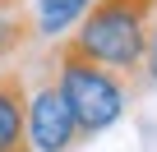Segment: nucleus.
Masks as SVG:
<instances>
[{"mask_svg": "<svg viewBox=\"0 0 157 152\" xmlns=\"http://www.w3.org/2000/svg\"><path fill=\"white\" fill-rule=\"evenodd\" d=\"M139 79H148V83L157 88V23H152L148 46H143V60H139Z\"/></svg>", "mask_w": 157, "mask_h": 152, "instance_id": "0eeeda50", "label": "nucleus"}, {"mask_svg": "<svg viewBox=\"0 0 157 152\" xmlns=\"http://www.w3.org/2000/svg\"><path fill=\"white\" fill-rule=\"evenodd\" d=\"M14 5H23V0H0V9H14Z\"/></svg>", "mask_w": 157, "mask_h": 152, "instance_id": "6e6552de", "label": "nucleus"}, {"mask_svg": "<svg viewBox=\"0 0 157 152\" xmlns=\"http://www.w3.org/2000/svg\"><path fill=\"white\" fill-rule=\"evenodd\" d=\"M23 134H28V152H69L78 147V124L69 115V102L60 97V83L56 74L42 79L33 92H28V120H23Z\"/></svg>", "mask_w": 157, "mask_h": 152, "instance_id": "7ed1b4c3", "label": "nucleus"}, {"mask_svg": "<svg viewBox=\"0 0 157 152\" xmlns=\"http://www.w3.org/2000/svg\"><path fill=\"white\" fill-rule=\"evenodd\" d=\"M28 37H37V28H33V19H28V9H23V5L0 9V60L14 55V51H23V46H28Z\"/></svg>", "mask_w": 157, "mask_h": 152, "instance_id": "423d86ee", "label": "nucleus"}, {"mask_svg": "<svg viewBox=\"0 0 157 152\" xmlns=\"http://www.w3.org/2000/svg\"><path fill=\"white\" fill-rule=\"evenodd\" d=\"M28 74L0 69V152H28Z\"/></svg>", "mask_w": 157, "mask_h": 152, "instance_id": "20e7f679", "label": "nucleus"}, {"mask_svg": "<svg viewBox=\"0 0 157 152\" xmlns=\"http://www.w3.org/2000/svg\"><path fill=\"white\" fill-rule=\"evenodd\" d=\"M88 5L93 0H37V19H33L37 37H60L65 28H74L88 14Z\"/></svg>", "mask_w": 157, "mask_h": 152, "instance_id": "39448f33", "label": "nucleus"}, {"mask_svg": "<svg viewBox=\"0 0 157 152\" xmlns=\"http://www.w3.org/2000/svg\"><path fill=\"white\" fill-rule=\"evenodd\" d=\"M152 23H157V0H93L69 42L111 74L139 79V60Z\"/></svg>", "mask_w": 157, "mask_h": 152, "instance_id": "f257e3e1", "label": "nucleus"}, {"mask_svg": "<svg viewBox=\"0 0 157 152\" xmlns=\"http://www.w3.org/2000/svg\"><path fill=\"white\" fill-rule=\"evenodd\" d=\"M51 65H56V83H60V97L69 102V115L78 124V138H93L102 129H111L120 115H125V83L120 74H111L106 65L88 60L83 51H78L74 42H60L51 51Z\"/></svg>", "mask_w": 157, "mask_h": 152, "instance_id": "f03ea898", "label": "nucleus"}]
</instances>
